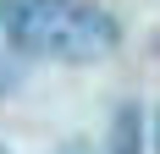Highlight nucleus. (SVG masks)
<instances>
[{
    "instance_id": "7ed1b4c3",
    "label": "nucleus",
    "mask_w": 160,
    "mask_h": 154,
    "mask_svg": "<svg viewBox=\"0 0 160 154\" xmlns=\"http://www.w3.org/2000/svg\"><path fill=\"white\" fill-rule=\"evenodd\" d=\"M61 154H88V149H61Z\"/></svg>"
},
{
    "instance_id": "20e7f679",
    "label": "nucleus",
    "mask_w": 160,
    "mask_h": 154,
    "mask_svg": "<svg viewBox=\"0 0 160 154\" xmlns=\"http://www.w3.org/2000/svg\"><path fill=\"white\" fill-rule=\"evenodd\" d=\"M0 154H6V149H0Z\"/></svg>"
},
{
    "instance_id": "f257e3e1",
    "label": "nucleus",
    "mask_w": 160,
    "mask_h": 154,
    "mask_svg": "<svg viewBox=\"0 0 160 154\" xmlns=\"http://www.w3.org/2000/svg\"><path fill=\"white\" fill-rule=\"evenodd\" d=\"M0 33L11 50L61 66L105 61L122 44L116 17L94 0H0Z\"/></svg>"
},
{
    "instance_id": "f03ea898",
    "label": "nucleus",
    "mask_w": 160,
    "mask_h": 154,
    "mask_svg": "<svg viewBox=\"0 0 160 154\" xmlns=\"http://www.w3.org/2000/svg\"><path fill=\"white\" fill-rule=\"evenodd\" d=\"M111 154H144V127H138V110H132V105H122V110H116Z\"/></svg>"
}]
</instances>
